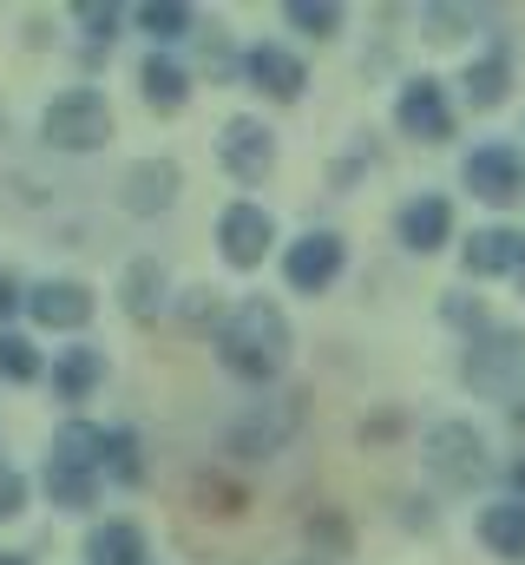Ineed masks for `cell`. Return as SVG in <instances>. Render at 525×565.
Returning <instances> with one entry per match:
<instances>
[{
    "label": "cell",
    "instance_id": "obj_1",
    "mask_svg": "<svg viewBox=\"0 0 525 565\" xmlns=\"http://www.w3.org/2000/svg\"><path fill=\"white\" fill-rule=\"evenodd\" d=\"M217 355H224V369L244 375V382H276L282 362H289V322H282V309L262 302V296H250V302L224 322Z\"/></svg>",
    "mask_w": 525,
    "mask_h": 565
},
{
    "label": "cell",
    "instance_id": "obj_2",
    "mask_svg": "<svg viewBox=\"0 0 525 565\" xmlns=\"http://www.w3.org/2000/svg\"><path fill=\"white\" fill-rule=\"evenodd\" d=\"M40 126H46V145H60V151H93V145L113 139V106L93 86H73V93H60L46 106Z\"/></svg>",
    "mask_w": 525,
    "mask_h": 565
},
{
    "label": "cell",
    "instance_id": "obj_3",
    "mask_svg": "<svg viewBox=\"0 0 525 565\" xmlns=\"http://www.w3.org/2000/svg\"><path fill=\"white\" fill-rule=\"evenodd\" d=\"M467 382L493 402H513L525 382V335L519 329H486L473 349H467Z\"/></svg>",
    "mask_w": 525,
    "mask_h": 565
},
{
    "label": "cell",
    "instance_id": "obj_4",
    "mask_svg": "<svg viewBox=\"0 0 525 565\" xmlns=\"http://www.w3.org/2000/svg\"><path fill=\"white\" fill-rule=\"evenodd\" d=\"M427 467H433L447 487H473V480L486 473V440L467 422H440L427 434Z\"/></svg>",
    "mask_w": 525,
    "mask_h": 565
},
{
    "label": "cell",
    "instance_id": "obj_5",
    "mask_svg": "<svg viewBox=\"0 0 525 565\" xmlns=\"http://www.w3.org/2000/svg\"><path fill=\"white\" fill-rule=\"evenodd\" d=\"M394 119H400V132H407V139H427V145L453 139V113H447V86H440V79H427V73L400 86V106H394Z\"/></svg>",
    "mask_w": 525,
    "mask_h": 565
},
{
    "label": "cell",
    "instance_id": "obj_6",
    "mask_svg": "<svg viewBox=\"0 0 525 565\" xmlns=\"http://www.w3.org/2000/svg\"><path fill=\"white\" fill-rule=\"evenodd\" d=\"M460 178H467V191L486 198V204H513L525 191V171H519V151H513V145H480V151L460 164Z\"/></svg>",
    "mask_w": 525,
    "mask_h": 565
},
{
    "label": "cell",
    "instance_id": "obj_7",
    "mask_svg": "<svg viewBox=\"0 0 525 565\" xmlns=\"http://www.w3.org/2000/svg\"><path fill=\"white\" fill-rule=\"evenodd\" d=\"M217 244H224V264L257 270L262 250L276 244V224H269V211H262V204H231V211H224V224H217Z\"/></svg>",
    "mask_w": 525,
    "mask_h": 565
},
{
    "label": "cell",
    "instance_id": "obj_8",
    "mask_svg": "<svg viewBox=\"0 0 525 565\" xmlns=\"http://www.w3.org/2000/svg\"><path fill=\"white\" fill-rule=\"evenodd\" d=\"M217 158H224V171H231V178L262 184V178H269V164H276V145H269V132H262L257 119H231V126H224V139H217Z\"/></svg>",
    "mask_w": 525,
    "mask_h": 565
},
{
    "label": "cell",
    "instance_id": "obj_9",
    "mask_svg": "<svg viewBox=\"0 0 525 565\" xmlns=\"http://www.w3.org/2000/svg\"><path fill=\"white\" fill-rule=\"evenodd\" d=\"M282 270H289V282H296L302 296L329 289V282L342 277V237H335V231H309V237L282 257Z\"/></svg>",
    "mask_w": 525,
    "mask_h": 565
},
{
    "label": "cell",
    "instance_id": "obj_10",
    "mask_svg": "<svg viewBox=\"0 0 525 565\" xmlns=\"http://www.w3.org/2000/svg\"><path fill=\"white\" fill-rule=\"evenodd\" d=\"M26 309H33V322H46V329H86V322H93V289L73 282V277L40 282V289L26 296Z\"/></svg>",
    "mask_w": 525,
    "mask_h": 565
},
{
    "label": "cell",
    "instance_id": "obj_11",
    "mask_svg": "<svg viewBox=\"0 0 525 565\" xmlns=\"http://www.w3.org/2000/svg\"><path fill=\"white\" fill-rule=\"evenodd\" d=\"M447 231H453V204H447V198H433V191H427V198L400 204V244H407V250H420V257H427V250H440V244H447Z\"/></svg>",
    "mask_w": 525,
    "mask_h": 565
},
{
    "label": "cell",
    "instance_id": "obj_12",
    "mask_svg": "<svg viewBox=\"0 0 525 565\" xmlns=\"http://www.w3.org/2000/svg\"><path fill=\"white\" fill-rule=\"evenodd\" d=\"M244 73L257 79V93H269V99H296V93L309 86L302 60H296V53H282V46H257V53L244 60Z\"/></svg>",
    "mask_w": 525,
    "mask_h": 565
},
{
    "label": "cell",
    "instance_id": "obj_13",
    "mask_svg": "<svg viewBox=\"0 0 525 565\" xmlns=\"http://www.w3.org/2000/svg\"><path fill=\"white\" fill-rule=\"evenodd\" d=\"M519 264H525L519 231H473V244H467V277H500V270L519 277Z\"/></svg>",
    "mask_w": 525,
    "mask_h": 565
},
{
    "label": "cell",
    "instance_id": "obj_14",
    "mask_svg": "<svg viewBox=\"0 0 525 565\" xmlns=\"http://www.w3.org/2000/svg\"><path fill=\"white\" fill-rule=\"evenodd\" d=\"M171 198H178V164L144 158V164H131V171H126V211L151 217V211H164Z\"/></svg>",
    "mask_w": 525,
    "mask_h": 565
},
{
    "label": "cell",
    "instance_id": "obj_15",
    "mask_svg": "<svg viewBox=\"0 0 525 565\" xmlns=\"http://www.w3.org/2000/svg\"><path fill=\"white\" fill-rule=\"evenodd\" d=\"M289 427H296V395H289V402H276V408H269V422H262V415H250V422L231 434V454L262 460V454H276V447H282V434H289Z\"/></svg>",
    "mask_w": 525,
    "mask_h": 565
},
{
    "label": "cell",
    "instance_id": "obj_16",
    "mask_svg": "<svg viewBox=\"0 0 525 565\" xmlns=\"http://www.w3.org/2000/svg\"><path fill=\"white\" fill-rule=\"evenodd\" d=\"M86 565H144V533L131 520H106L86 533Z\"/></svg>",
    "mask_w": 525,
    "mask_h": 565
},
{
    "label": "cell",
    "instance_id": "obj_17",
    "mask_svg": "<svg viewBox=\"0 0 525 565\" xmlns=\"http://www.w3.org/2000/svg\"><path fill=\"white\" fill-rule=\"evenodd\" d=\"M138 86H144V106H151V113H178V106L191 99V79H184V66H178V60H164V53H151V60H144Z\"/></svg>",
    "mask_w": 525,
    "mask_h": 565
},
{
    "label": "cell",
    "instance_id": "obj_18",
    "mask_svg": "<svg viewBox=\"0 0 525 565\" xmlns=\"http://www.w3.org/2000/svg\"><path fill=\"white\" fill-rule=\"evenodd\" d=\"M99 382H106V355H99V349H66V355L53 362V388H60V402H86Z\"/></svg>",
    "mask_w": 525,
    "mask_h": 565
},
{
    "label": "cell",
    "instance_id": "obj_19",
    "mask_svg": "<svg viewBox=\"0 0 525 565\" xmlns=\"http://www.w3.org/2000/svg\"><path fill=\"white\" fill-rule=\"evenodd\" d=\"M480 540L500 553V559H525V500H500L480 513Z\"/></svg>",
    "mask_w": 525,
    "mask_h": 565
},
{
    "label": "cell",
    "instance_id": "obj_20",
    "mask_svg": "<svg viewBox=\"0 0 525 565\" xmlns=\"http://www.w3.org/2000/svg\"><path fill=\"white\" fill-rule=\"evenodd\" d=\"M53 460H73V467L99 473V467H106V427H93V422H66L60 434H53Z\"/></svg>",
    "mask_w": 525,
    "mask_h": 565
},
{
    "label": "cell",
    "instance_id": "obj_21",
    "mask_svg": "<svg viewBox=\"0 0 525 565\" xmlns=\"http://www.w3.org/2000/svg\"><path fill=\"white\" fill-rule=\"evenodd\" d=\"M506 79H513L506 53H486V60H473V66H467V99H473V113H493V106L506 99Z\"/></svg>",
    "mask_w": 525,
    "mask_h": 565
},
{
    "label": "cell",
    "instance_id": "obj_22",
    "mask_svg": "<svg viewBox=\"0 0 525 565\" xmlns=\"http://www.w3.org/2000/svg\"><path fill=\"white\" fill-rule=\"evenodd\" d=\"M46 493H53V507H73L79 513V507H93V473L46 454Z\"/></svg>",
    "mask_w": 525,
    "mask_h": 565
},
{
    "label": "cell",
    "instance_id": "obj_23",
    "mask_svg": "<svg viewBox=\"0 0 525 565\" xmlns=\"http://www.w3.org/2000/svg\"><path fill=\"white\" fill-rule=\"evenodd\" d=\"M119 296H126V309L131 316H151L158 302H164V270L144 257V264H131L126 270V282H119Z\"/></svg>",
    "mask_w": 525,
    "mask_h": 565
},
{
    "label": "cell",
    "instance_id": "obj_24",
    "mask_svg": "<svg viewBox=\"0 0 525 565\" xmlns=\"http://www.w3.org/2000/svg\"><path fill=\"white\" fill-rule=\"evenodd\" d=\"M138 26L151 40H184L191 33V7L184 0H151V7H138Z\"/></svg>",
    "mask_w": 525,
    "mask_h": 565
},
{
    "label": "cell",
    "instance_id": "obj_25",
    "mask_svg": "<svg viewBox=\"0 0 525 565\" xmlns=\"http://www.w3.org/2000/svg\"><path fill=\"white\" fill-rule=\"evenodd\" d=\"M282 13H289V26H302V33H315V40H329V33L342 26V7H335V0H289Z\"/></svg>",
    "mask_w": 525,
    "mask_h": 565
},
{
    "label": "cell",
    "instance_id": "obj_26",
    "mask_svg": "<svg viewBox=\"0 0 525 565\" xmlns=\"http://www.w3.org/2000/svg\"><path fill=\"white\" fill-rule=\"evenodd\" d=\"M0 375H7V382H33V375H40V355H33V342H20V335H0Z\"/></svg>",
    "mask_w": 525,
    "mask_h": 565
},
{
    "label": "cell",
    "instance_id": "obj_27",
    "mask_svg": "<svg viewBox=\"0 0 525 565\" xmlns=\"http://www.w3.org/2000/svg\"><path fill=\"white\" fill-rule=\"evenodd\" d=\"M106 467H113V480H138V473H144V467H138V440H131L126 427H113V434H106Z\"/></svg>",
    "mask_w": 525,
    "mask_h": 565
},
{
    "label": "cell",
    "instance_id": "obj_28",
    "mask_svg": "<svg viewBox=\"0 0 525 565\" xmlns=\"http://www.w3.org/2000/svg\"><path fill=\"white\" fill-rule=\"evenodd\" d=\"M73 13H79V26H93V40H113V33H119V7H99V0H79Z\"/></svg>",
    "mask_w": 525,
    "mask_h": 565
},
{
    "label": "cell",
    "instance_id": "obj_29",
    "mask_svg": "<svg viewBox=\"0 0 525 565\" xmlns=\"http://www.w3.org/2000/svg\"><path fill=\"white\" fill-rule=\"evenodd\" d=\"M20 507H26V480L13 467H0V520H13Z\"/></svg>",
    "mask_w": 525,
    "mask_h": 565
},
{
    "label": "cell",
    "instance_id": "obj_30",
    "mask_svg": "<svg viewBox=\"0 0 525 565\" xmlns=\"http://www.w3.org/2000/svg\"><path fill=\"white\" fill-rule=\"evenodd\" d=\"M13 309H20V282H13V277H0V322H7Z\"/></svg>",
    "mask_w": 525,
    "mask_h": 565
},
{
    "label": "cell",
    "instance_id": "obj_31",
    "mask_svg": "<svg viewBox=\"0 0 525 565\" xmlns=\"http://www.w3.org/2000/svg\"><path fill=\"white\" fill-rule=\"evenodd\" d=\"M0 565H26V553H0Z\"/></svg>",
    "mask_w": 525,
    "mask_h": 565
},
{
    "label": "cell",
    "instance_id": "obj_32",
    "mask_svg": "<svg viewBox=\"0 0 525 565\" xmlns=\"http://www.w3.org/2000/svg\"><path fill=\"white\" fill-rule=\"evenodd\" d=\"M513 480H519V487H525V460H519V467H513Z\"/></svg>",
    "mask_w": 525,
    "mask_h": 565
},
{
    "label": "cell",
    "instance_id": "obj_33",
    "mask_svg": "<svg viewBox=\"0 0 525 565\" xmlns=\"http://www.w3.org/2000/svg\"><path fill=\"white\" fill-rule=\"evenodd\" d=\"M519 289H525V264H519Z\"/></svg>",
    "mask_w": 525,
    "mask_h": 565
},
{
    "label": "cell",
    "instance_id": "obj_34",
    "mask_svg": "<svg viewBox=\"0 0 525 565\" xmlns=\"http://www.w3.org/2000/svg\"><path fill=\"white\" fill-rule=\"evenodd\" d=\"M309 565H315V559H309Z\"/></svg>",
    "mask_w": 525,
    "mask_h": 565
}]
</instances>
